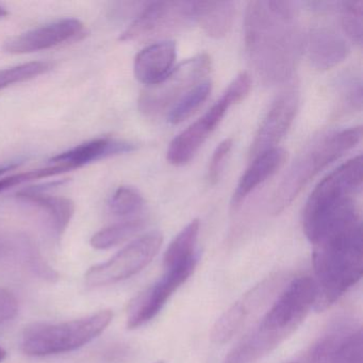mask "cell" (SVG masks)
<instances>
[{"mask_svg":"<svg viewBox=\"0 0 363 363\" xmlns=\"http://www.w3.org/2000/svg\"><path fill=\"white\" fill-rule=\"evenodd\" d=\"M244 33L248 58L263 82L281 84L293 75L303 45L294 3L250 1Z\"/></svg>","mask_w":363,"mask_h":363,"instance_id":"obj_1","label":"cell"},{"mask_svg":"<svg viewBox=\"0 0 363 363\" xmlns=\"http://www.w3.org/2000/svg\"><path fill=\"white\" fill-rule=\"evenodd\" d=\"M312 245L316 288L314 309L324 311L362 277V227L358 211L329 225Z\"/></svg>","mask_w":363,"mask_h":363,"instance_id":"obj_2","label":"cell"},{"mask_svg":"<svg viewBox=\"0 0 363 363\" xmlns=\"http://www.w3.org/2000/svg\"><path fill=\"white\" fill-rule=\"evenodd\" d=\"M313 278L298 276L278 294L258 325L225 358L224 363H255L286 341L314 308Z\"/></svg>","mask_w":363,"mask_h":363,"instance_id":"obj_3","label":"cell"},{"mask_svg":"<svg viewBox=\"0 0 363 363\" xmlns=\"http://www.w3.org/2000/svg\"><path fill=\"white\" fill-rule=\"evenodd\" d=\"M362 138L360 126L344 129L318 140L296 159L276 189L272 213H281L318 173L354 147Z\"/></svg>","mask_w":363,"mask_h":363,"instance_id":"obj_4","label":"cell"},{"mask_svg":"<svg viewBox=\"0 0 363 363\" xmlns=\"http://www.w3.org/2000/svg\"><path fill=\"white\" fill-rule=\"evenodd\" d=\"M362 156H357L337 167L318 184L308 199L303 213V228L308 240L327 220L354 203L362 188Z\"/></svg>","mask_w":363,"mask_h":363,"instance_id":"obj_5","label":"cell"},{"mask_svg":"<svg viewBox=\"0 0 363 363\" xmlns=\"http://www.w3.org/2000/svg\"><path fill=\"white\" fill-rule=\"evenodd\" d=\"M112 318L110 310H103L71 322L35 323L23 333V352L28 356L43 357L77 350L101 335Z\"/></svg>","mask_w":363,"mask_h":363,"instance_id":"obj_6","label":"cell"},{"mask_svg":"<svg viewBox=\"0 0 363 363\" xmlns=\"http://www.w3.org/2000/svg\"><path fill=\"white\" fill-rule=\"evenodd\" d=\"M252 88V78L247 73H242L229 84L218 101L182 131L169 144L167 159L171 164L182 167L192 160L206 140L216 130L230 107L243 101Z\"/></svg>","mask_w":363,"mask_h":363,"instance_id":"obj_7","label":"cell"},{"mask_svg":"<svg viewBox=\"0 0 363 363\" xmlns=\"http://www.w3.org/2000/svg\"><path fill=\"white\" fill-rule=\"evenodd\" d=\"M211 59L201 54L174 67L171 73L155 86H148L139 99V109L148 118L162 114L210 73Z\"/></svg>","mask_w":363,"mask_h":363,"instance_id":"obj_8","label":"cell"},{"mask_svg":"<svg viewBox=\"0 0 363 363\" xmlns=\"http://www.w3.org/2000/svg\"><path fill=\"white\" fill-rule=\"evenodd\" d=\"M162 243V235L158 231L142 235L107 262L91 267L84 277L86 284L90 286H109L133 277L152 262Z\"/></svg>","mask_w":363,"mask_h":363,"instance_id":"obj_9","label":"cell"},{"mask_svg":"<svg viewBox=\"0 0 363 363\" xmlns=\"http://www.w3.org/2000/svg\"><path fill=\"white\" fill-rule=\"evenodd\" d=\"M196 1H156L146 4L133 24L122 33L123 42L141 41L184 28L195 22Z\"/></svg>","mask_w":363,"mask_h":363,"instance_id":"obj_10","label":"cell"},{"mask_svg":"<svg viewBox=\"0 0 363 363\" xmlns=\"http://www.w3.org/2000/svg\"><path fill=\"white\" fill-rule=\"evenodd\" d=\"M196 264L197 260H193L164 269V275L160 280L146 289L131 301L127 314L128 328L135 329L143 326L156 318L174 292L190 278Z\"/></svg>","mask_w":363,"mask_h":363,"instance_id":"obj_11","label":"cell"},{"mask_svg":"<svg viewBox=\"0 0 363 363\" xmlns=\"http://www.w3.org/2000/svg\"><path fill=\"white\" fill-rule=\"evenodd\" d=\"M307 363H363L362 329L350 323L335 325L312 346Z\"/></svg>","mask_w":363,"mask_h":363,"instance_id":"obj_12","label":"cell"},{"mask_svg":"<svg viewBox=\"0 0 363 363\" xmlns=\"http://www.w3.org/2000/svg\"><path fill=\"white\" fill-rule=\"evenodd\" d=\"M279 284V276L269 278L257 284L237 303H233L214 324L211 331L212 342L225 344L230 341L241 330L247 318L267 299L271 298Z\"/></svg>","mask_w":363,"mask_h":363,"instance_id":"obj_13","label":"cell"},{"mask_svg":"<svg viewBox=\"0 0 363 363\" xmlns=\"http://www.w3.org/2000/svg\"><path fill=\"white\" fill-rule=\"evenodd\" d=\"M298 93L294 90L282 93L274 101L255 135L250 146V159L276 148L294 121L298 109Z\"/></svg>","mask_w":363,"mask_h":363,"instance_id":"obj_14","label":"cell"},{"mask_svg":"<svg viewBox=\"0 0 363 363\" xmlns=\"http://www.w3.org/2000/svg\"><path fill=\"white\" fill-rule=\"evenodd\" d=\"M84 31L82 21L65 18L40 28L27 31L6 42L4 50L10 54L23 55L40 52L76 39Z\"/></svg>","mask_w":363,"mask_h":363,"instance_id":"obj_15","label":"cell"},{"mask_svg":"<svg viewBox=\"0 0 363 363\" xmlns=\"http://www.w3.org/2000/svg\"><path fill=\"white\" fill-rule=\"evenodd\" d=\"M175 60V42L163 41L152 44L135 57L133 65L135 77L145 86H155L171 73Z\"/></svg>","mask_w":363,"mask_h":363,"instance_id":"obj_16","label":"cell"},{"mask_svg":"<svg viewBox=\"0 0 363 363\" xmlns=\"http://www.w3.org/2000/svg\"><path fill=\"white\" fill-rule=\"evenodd\" d=\"M286 150L276 147L252 159V164L242 176L233 193L231 199L233 209H238L252 191L281 169L286 163Z\"/></svg>","mask_w":363,"mask_h":363,"instance_id":"obj_17","label":"cell"},{"mask_svg":"<svg viewBox=\"0 0 363 363\" xmlns=\"http://www.w3.org/2000/svg\"><path fill=\"white\" fill-rule=\"evenodd\" d=\"M308 57L312 65L318 69L335 67L347 57L350 48L345 40L328 28H314L306 42Z\"/></svg>","mask_w":363,"mask_h":363,"instance_id":"obj_18","label":"cell"},{"mask_svg":"<svg viewBox=\"0 0 363 363\" xmlns=\"http://www.w3.org/2000/svg\"><path fill=\"white\" fill-rule=\"evenodd\" d=\"M135 148L133 144L127 142L116 141L109 138H99L62 152L50 161L54 164L67 165L72 169H76L93 161L133 152Z\"/></svg>","mask_w":363,"mask_h":363,"instance_id":"obj_19","label":"cell"},{"mask_svg":"<svg viewBox=\"0 0 363 363\" xmlns=\"http://www.w3.org/2000/svg\"><path fill=\"white\" fill-rule=\"evenodd\" d=\"M235 5L233 1H196L195 22L209 37L220 39L233 27Z\"/></svg>","mask_w":363,"mask_h":363,"instance_id":"obj_20","label":"cell"},{"mask_svg":"<svg viewBox=\"0 0 363 363\" xmlns=\"http://www.w3.org/2000/svg\"><path fill=\"white\" fill-rule=\"evenodd\" d=\"M16 196L45 211L58 233H62L67 229L75 212V203L71 199L46 195L39 186L21 191Z\"/></svg>","mask_w":363,"mask_h":363,"instance_id":"obj_21","label":"cell"},{"mask_svg":"<svg viewBox=\"0 0 363 363\" xmlns=\"http://www.w3.org/2000/svg\"><path fill=\"white\" fill-rule=\"evenodd\" d=\"M199 235V220H192L169 244L163 258L164 269L197 260L196 246Z\"/></svg>","mask_w":363,"mask_h":363,"instance_id":"obj_22","label":"cell"},{"mask_svg":"<svg viewBox=\"0 0 363 363\" xmlns=\"http://www.w3.org/2000/svg\"><path fill=\"white\" fill-rule=\"evenodd\" d=\"M211 89L212 84L209 80L201 82V84L191 89L172 108L169 116V123L177 125L190 118L207 101L211 93Z\"/></svg>","mask_w":363,"mask_h":363,"instance_id":"obj_23","label":"cell"},{"mask_svg":"<svg viewBox=\"0 0 363 363\" xmlns=\"http://www.w3.org/2000/svg\"><path fill=\"white\" fill-rule=\"evenodd\" d=\"M144 220H131L112 225L95 233L91 239V245L96 250H108L130 239L143 229Z\"/></svg>","mask_w":363,"mask_h":363,"instance_id":"obj_24","label":"cell"},{"mask_svg":"<svg viewBox=\"0 0 363 363\" xmlns=\"http://www.w3.org/2000/svg\"><path fill=\"white\" fill-rule=\"evenodd\" d=\"M52 69L54 63L50 61H33L10 69H0V90L33 79L38 76L48 73Z\"/></svg>","mask_w":363,"mask_h":363,"instance_id":"obj_25","label":"cell"},{"mask_svg":"<svg viewBox=\"0 0 363 363\" xmlns=\"http://www.w3.org/2000/svg\"><path fill=\"white\" fill-rule=\"evenodd\" d=\"M145 205L139 191L131 186H121L109 201L110 211L116 216H128L141 211Z\"/></svg>","mask_w":363,"mask_h":363,"instance_id":"obj_26","label":"cell"},{"mask_svg":"<svg viewBox=\"0 0 363 363\" xmlns=\"http://www.w3.org/2000/svg\"><path fill=\"white\" fill-rule=\"evenodd\" d=\"M362 1H345L341 4L342 28L348 38L357 44L362 43Z\"/></svg>","mask_w":363,"mask_h":363,"instance_id":"obj_27","label":"cell"},{"mask_svg":"<svg viewBox=\"0 0 363 363\" xmlns=\"http://www.w3.org/2000/svg\"><path fill=\"white\" fill-rule=\"evenodd\" d=\"M73 171L71 167L63 164H54L52 167H43V169H33V171L24 172V173L14 174L0 179V193L5 192L14 186H20L25 182L33 180L41 179V178L52 177L60 175L65 172Z\"/></svg>","mask_w":363,"mask_h":363,"instance_id":"obj_28","label":"cell"},{"mask_svg":"<svg viewBox=\"0 0 363 363\" xmlns=\"http://www.w3.org/2000/svg\"><path fill=\"white\" fill-rule=\"evenodd\" d=\"M233 146V139H226L220 142L214 150L211 161H210L209 169H208V180L212 186L218 184L220 180V174L224 169L227 158L230 155Z\"/></svg>","mask_w":363,"mask_h":363,"instance_id":"obj_29","label":"cell"},{"mask_svg":"<svg viewBox=\"0 0 363 363\" xmlns=\"http://www.w3.org/2000/svg\"><path fill=\"white\" fill-rule=\"evenodd\" d=\"M18 312L16 297L10 291L0 288V324L16 318Z\"/></svg>","mask_w":363,"mask_h":363,"instance_id":"obj_30","label":"cell"},{"mask_svg":"<svg viewBox=\"0 0 363 363\" xmlns=\"http://www.w3.org/2000/svg\"><path fill=\"white\" fill-rule=\"evenodd\" d=\"M21 163H8V164L0 165V176H3L4 174L8 173L10 171H14L20 167Z\"/></svg>","mask_w":363,"mask_h":363,"instance_id":"obj_31","label":"cell"},{"mask_svg":"<svg viewBox=\"0 0 363 363\" xmlns=\"http://www.w3.org/2000/svg\"><path fill=\"white\" fill-rule=\"evenodd\" d=\"M8 14H9L8 10L6 9L5 7H3V6H0V18H5Z\"/></svg>","mask_w":363,"mask_h":363,"instance_id":"obj_32","label":"cell"},{"mask_svg":"<svg viewBox=\"0 0 363 363\" xmlns=\"http://www.w3.org/2000/svg\"><path fill=\"white\" fill-rule=\"evenodd\" d=\"M6 350L4 348L0 347V362L6 358Z\"/></svg>","mask_w":363,"mask_h":363,"instance_id":"obj_33","label":"cell"},{"mask_svg":"<svg viewBox=\"0 0 363 363\" xmlns=\"http://www.w3.org/2000/svg\"><path fill=\"white\" fill-rule=\"evenodd\" d=\"M155 363H164V361H157V362Z\"/></svg>","mask_w":363,"mask_h":363,"instance_id":"obj_34","label":"cell"},{"mask_svg":"<svg viewBox=\"0 0 363 363\" xmlns=\"http://www.w3.org/2000/svg\"><path fill=\"white\" fill-rule=\"evenodd\" d=\"M290 363H301V362H299V361H295V362H290Z\"/></svg>","mask_w":363,"mask_h":363,"instance_id":"obj_35","label":"cell"}]
</instances>
